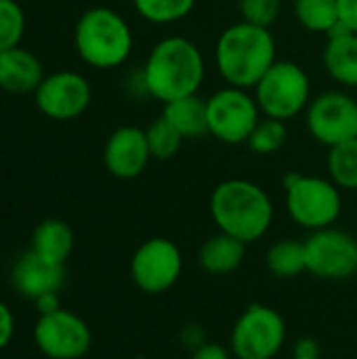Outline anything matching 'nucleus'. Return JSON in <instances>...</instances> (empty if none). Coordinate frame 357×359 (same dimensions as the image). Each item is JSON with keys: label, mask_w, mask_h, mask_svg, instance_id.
I'll return each mask as SVG.
<instances>
[{"label": "nucleus", "mask_w": 357, "mask_h": 359, "mask_svg": "<svg viewBox=\"0 0 357 359\" xmlns=\"http://www.w3.org/2000/svg\"><path fill=\"white\" fill-rule=\"evenodd\" d=\"M204 57L200 48L183 38L168 36L160 40L141 72V84L147 95L162 103L196 95L204 82Z\"/></svg>", "instance_id": "f257e3e1"}, {"label": "nucleus", "mask_w": 357, "mask_h": 359, "mask_svg": "<svg viewBox=\"0 0 357 359\" xmlns=\"http://www.w3.org/2000/svg\"><path fill=\"white\" fill-rule=\"evenodd\" d=\"M215 61L227 86L250 90L278 61L274 34L267 27L238 21L219 36Z\"/></svg>", "instance_id": "f03ea898"}, {"label": "nucleus", "mask_w": 357, "mask_h": 359, "mask_svg": "<svg viewBox=\"0 0 357 359\" xmlns=\"http://www.w3.org/2000/svg\"><path fill=\"white\" fill-rule=\"evenodd\" d=\"M210 217L219 231L250 244L269 231L274 204L261 185L248 179H227L210 196Z\"/></svg>", "instance_id": "7ed1b4c3"}, {"label": "nucleus", "mask_w": 357, "mask_h": 359, "mask_svg": "<svg viewBox=\"0 0 357 359\" xmlns=\"http://www.w3.org/2000/svg\"><path fill=\"white\" fill-rule=\"evenodd\" d=\"M133 29L128 21L109 6L84 11L74 29L78 57L95 69L120 67L133 53Z\"/></svg>", "instance_id": "20e7f679"}, {"label": "nucleus", "mask_w": 357, "mask_h": 359, "mask_svg": "<svg viewBox=\"0 0 357 359\" xmlns=\"http://www.w3.org/2000/svg\"><path fill=\"white\" fill-rule=\"evenodd\" d=\"M284 191L290 219L307 231L332 227L341 217L343 196L330 179L290 172L284 177Z\"/></svg>", "instance_id": "39448f33"}, {"label": "nucleus", "mask_w": 357, "mask_h": 359, "mask_svg": "<svg viewBox=\"0 0 357 359\" xmlns=\"http://www.w3.org/2000/svg\"><path fill=\"white\" fill-rule=\"evenodd\" d=\"M311 84L307 72L295 61H276L255 86V99L265 118L288 122L307 109Z\"/></svg>", "instance_id": "423d86ee"}, {"label": "nucleus", "mask_w": 357, "mask_h": 359, "mask_svg": "<svg viewBox=\"0 0 357 359\" xmlns=\"http://www.w3.org/2000/svg\"><path fill=\"white\" fill-rule=\"evenodd\" d=\"M286 322L269 305L252 303L236 320L229 351L236 359H274L284 349Z\"/></svg>", "instance_id": "0eeeda50"}, {"label": "nucleus", "mask_w": 357, "mask_h": 359, "mask_svg": "<svg viewBox=\"0 0 357 359\" xmlns=\"http://www.w3.org/2000/svg\"><path fill=\"white\" fill-rule=\"evenodd\" d=\"M208 135L227 145L246 143L261 120L257 99L236 86H225L206 99Z\"/></svg>", "instance_id": "6e6552de"}, {"label": "nucleus", "mask_w": 357, "mask_h": 359, "mask_svg": "<svg viewBox=\"0 0 357 359\" xmlns=\"http://www.w3.org/2000/svg\"><path fill=\"white\" fill-rule=\"evenodd\" d=\"M305 242L307 271L320 280L343 282L357 273V238L349 231L326 227L311 231Z\"/></svg>", "instance_id": "1a4fd4ad"}, {"label": "nucleus", "mask_w": 357, "mask_h": 359, "mask_svg": "<svg viewBox=\"0 0 357 359\" xmlns=\"http://www.w3.org/2000/svg\"><path fill=\"white\" fill-rule=\"evenodd\" d=\"M183 271L179 246L168 238L145 240L130 259V278L145 294H162L170 290Z\"/></svg>", "instance_id": "9d476101"}, {"label": "nucleus", "mask_w": 357, "mask_h": 359, "mask_svg": "<svg viewBox=\"0 0 357 359\" xmlns=\"http://www.w3.org/2000/svg\"><path fill=\"white\" fill-rule=\"evenodd\" d=\"M34 343L38 351L48 359H80L93 345L88 324L69 309H57L38 316L34 326Z\"/></svg>", "instance_id": "9b49d317"}, {"label": "nucleus", "mask_w": 357, "mask_h": 359, "mask_svg": "<svg viewBox=\"0 0 357 359\" xmlns=\"http://www.w3.org/2000/svg\"><path fill=\"white\" fill-rule=\"evenodd\" d=\"M93 101L88 80L72 69L46 74L34 93L38 111L55 122H69L80 118Z\"/></svg>", "instance_id": "f8f14e48"}, {"label": "nucleus", "mask_w": 357, "mask_h": 359, "mask_svg": "<svg viewBox=\"0 0 357 359\" xmlns=\"http://www.w3.org/2000/svg\"><path fill=\"white\" fill-rule=\"evenodd\" d=\"M305 111L309 135L328 149L356 139L357 103L349 95L341 90H328L309 101Z\"/></svg>", "instance_id": "ddd939ff"}, {"label": "nucleus", "mask_w": 357, "mask_h": 359, "mask_svg": "<svg viewBox=\"0 0 357 359\" xmlns=\"http://www.w3.org/2000/svg\"><path fill=\"white\" fill-rule=\"evenodd\" d=\"M151 154L145 130L139 126L116 128L103 147V164L107 172L120 181L137 179L149 164Z\"/></svg>", "instance_id": "4468645a"}, {"label": "nucleus", "mask_w": 357, "mask_h": 359, "mask_svg": "<svg viewBox=\"0 0 357 359\" xmlns=\"http://www.w3.org/2000/svg\"><path fill=\"white\" fill-rule=\"evenodd\" d=\"M65 280V265H53L32 250L21 255L11 271L13 288L29 301H36L44 294L59 292Z\"/></svg>", "instance_id": "2eb2a0df"}, {"label": "nucleus", "mask_w": 357, "mask_h": 359, "mask_svg": "<svg viewBox=\"0 0 357 359\" xmlns=\"http://www.w3.org/2000/svg\"><path fill=\"white\" fill-rule=\"evenodd\" d=\"M44 76V65L32 50L15 46L0 53V90L8 95H34Z\"/></svg>", "instance_id": "dca6fc26"}, {"label": "nucleus", "mask_w": 357, "mask_h": 359, "mask_svg": "<svg viewBox=\"0 0 357 359\" xmlns=\"http://www.w3.org/2000/svg\"><path fill=\"white\" fill-rule=\"evenodd\" d=\"M324 65L330 78L345 86H357V34L339 23L328 34Z\"/></svg>", "instance_id": "f3484780"}, {"label": "nucleus", "mask_w": 357, "mask_h": 359, "mask_svg": "<svg viewBox=\"0 0 357 359\" xmlns=\"http://www.w3.org/2000/svg\"><path fill=\"white\" fill-rule=\"evenodd\" d=\"M74 244V229L61 219H44L32 233V252L53 265H65Z\"/></svg>", "instance_id": "a211bd4d"}, {"label": "nucleus", "mask_w": 357, "mask_h": 359, "mask_svg": "<svg viewBox=\"0 0 357 359\" xmlns=\"http://www.w3.org/2000/svg\"><path fill=\"white\" fill-rule=\"evenodd\" d=\"M246 257V244L229 233L219 231L217 236L208 238L198 255L200 267L210 276H227L234 273Z\"/></svg>", "instance_id": "6ab92c4d"}, {"label": "nucleus", "mask_w": 357, "mask_h": 359, "mask_svg": "<svg viewBox=\"0 0 357 359\" xmlns=\"http://www.w3.org/2000/svg\"><path fill=\"white\" fill-rule=\"evenodd\" d=\"M162 116L179 130L183 139H200L208 135L206 99H202L198 93L164 103Z\"/></svg>", "instance_id": "aec40b11"}, {"label": "nucleus", "mask_w": 357, "mask_h": 359, "mask_svg": "<svg viewBox=\"0 0 357 359\" xmlns=\"http://www.w3.org/2000/svg\"><path fill=\"white\" fill-rule=\"evenodd\" d=\"M267 269L282 280L297 278L307 271L305 242L301 240H278L267 250Z\"/></svg>", "instance_id": "412c9836"}, {"label": "nucleus", "mask_w": 357, "mask_h": 359, "mask_svg": "<svg viewBox=\"0 0 357 359\" xmlns=\"http://www.w3.org/2000/svg\"><path fill=\"white\" fill-rule=\"evenodd\" d=\"M297 21L316 34H330L339 23V0H295Z\"/></svg>", "instance_id": "4be33fe9"}, {"label": "nucleus", "mask_w": 357, "mask_h": 359, "mask_svg": "<svg viewBox=\"0 0 357 359\" xmlns=\"http://www.w3.org/2000/svg\"><path fill=\"white\" fill-rule=\"evenodd\" d=\"M328 175L339 189H357V139L330 147Z\"/></svg>", "instance_id": "5701e85b"}, {"label": "nucleus", "mask_w": 357, "mask_h": 359, "mask_svg": "<svg viewBox=\"0 0 357 359\" xmlns=\"http://www.w3.org/2000/svg\"><path fill=\"white\" fill-rule=\"evenodd\" d=\"M137 13L154 25H170L185 19L196 0H133Z\"/></svg>", "instance_id": "b1692460"}, {"label": "nucleus", "mask_w": 357, "mask_h": 359, "mask_svg": "<svg viewBox=\"0 0 357 359\" xmlns=\"http://www.w3.org/2000/svg\"><path fill=\"white\" fill-rule=\"evenodd\" d=\"M145 137H147L149 154H151L154 160H170V158H175L179 154L183 141H185L179 135V130L164 116H160L158 120H154L145 128Z\"/></svg>", "instance_id": "393cba45"}, {"label": "nucleus", "mask_w": 357, "mask_h": 359, "mask_svg": "<svg viewBox=\"0 0 357 359\" xmlns=\"http://www.w3.org/2000/svg\"><path fill=\"white\" fill-rule=\"evenodd\" d=\"M286 139H288L286 122L276 120V118H261L255 130L250 133L246 145L257 156H271L284 147Z\"/></svg>", "instance_id": "a878e982"}, {"label": "nucleus", "mask_w": 357, "mask_h": 359, "mask_svg": "<svg viewBox=\"0 0 357 359\" xmlns=\"http://www.w3.org/2000/svg\"><path fill=\"white\" fill-rule=\"evenodd\" d=\"M27 17L17 0H0V53L21 46Z\"/></svg>", "instance_id": "bb28decb"}, {"label": "nucleus", "mask_w": 357, "mask_h": 359, "mask_svg": "<svg viewBox=\"0 0 357 359\" xmlns=\"http://www.w3.org/2000/svg\"><path fill=\"white\" fill-rule=\"evenodd\" d=\"M238 8L242 21L269 29L280 17L282 0H238Z\"/></svg>", "instance_id": "cd10ccee"}, {"label": "nucleus", "mask_w": 357, "mask_h": 359, "mask_svg": "<svg viewBox=\"0 0 357 359\" xmlns=\"http://www.w3.org/2000/svg\"><path fill=\"white\" fill-rule=\"evenodd\" d=\"M15 337V316L6 303L0 301V351L11 345Z\"/></svg>", "instance_id": "c85d7f7f"}, {"label": "nucleus", "mask_w": 357, "mask_h": 359, "mask_svg": "<svg viewBox=\"0 0 357 359\" xmlns=\"http://www.w3.org/2000/svg\"><path fill=\"white\" fill-rule=\"evenodd\" d=\"M191 359H236L234 353L217 343H202L191 353Z\"/></svg>", "instance_id": "c756f323"}, {"label": "nucleus", "mask_w": 357, "mask_h": 359, "mask_svg": "<svg viewBox=\"0 0 357 359\" xmlns=\"http://www.w3.org/2000/svg\"><path fill=\"white\" fill-rule=\"evenodd\" d=\"M339 17L343 25L357 34V0H339Z\"/></svg>", "instance_id": "7c9ffc66"}, {"label": "nucleus", "mask_w": 357, "mask_h": 359, "mask_svg": "<svg viewBox=\"0 0 357 359\" xmlns=\"http://www.w3.org/2000/svg\"><path fill=\"white\" fill-rule=\"evenodd\" d=\"M34 305L38 309V316H46V313H53V311L61 309V303H59L57 292H50V294H44V297L36 299Z\"/></svg>", "instance_id": "2f4dec72"}, {"label": "nucleus", "mask_w": 357, "mask_h": 359, "mask_svg": "<svg viewBox=\"0 0 357 359\" xmlns=\"http://www.w3.org/2000/svg\"><path fill=\"white\" fill-rule=\"evenodd\" d=\"M295 355H303V358H318V355H322V353H320V345H318V341H316V339L305 337V339H301V341L297 343V347H295Z\"/></svg>", "instance_id": "473e14b6"}, {"label": "nucleus", "mask_w": 357, "mask_h": 359, "mask_svg": "<svg viewBox=\"0 0 357 359\" xmlns=\"http://www.w3.org/2000/svg\"><path fill=\"white\" fill-rule=\"evenodd\" d=\"M292 359H322V355H318V358H303V355H292Z\"/></svg>", "instance_id": "72a5a7b5"}, {"label": "nucleus", "mask_w": 357, "mask_h": 359, "mask_svg": "<svg viewBox=\"0 0 357 359\" xmlns=\"http://www.w3.org/2000/svg\"><path fill=\"white\" fill-rule=\"evenodd\" d=\"M133 359H147V358H133Z\"/></svg>", "instance_id": "f704fd0d"}, {"label": "nucleus", "mask_w": 357, "mask_h": 359, "mask_svg": "<svg viewBox=\"0 0 357 359\" xmlns=\"http://www.w3.org/2000/svg\"><path fill=\"white\" fill-rule=\"evenodd\" d=\"M356 139H357V135H356Z\"/></svg>", "instance_id": "c9c22d12"}]
</instances>
